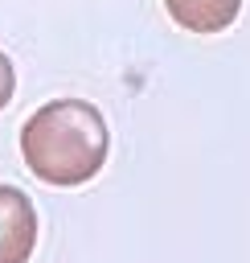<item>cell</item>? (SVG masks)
I'll return each instance as SVG.
<instances>
[{
	"label": "cell",
	"instance_id": "obj_1",
	"mask_svg": "<svg viewBox=\"0 0 250 263\" xmlns=\"http://www.w3.org/2000/svg\"><path fill=\"white\" fill-rule=\"evenodd\" d=\"M107 119L86 99H53L20 127V156L29 173L57 189L86 185L107 164Z\"/></svg>",
	"mask_w": 250,
	"mask_h": 263
},
{
	"label": "cell",
	"instance_id": "obj_2",
	"mask_svg": "<svg viewBox=\"0 0 250 263\" xmlns=\"http://www.w3.org/2000/svg\"><path fill=\"white\" fill-rule=\"evenodd\" d=\"M37 247V210L16 185H0V263H29Z\"/></svg>",
	"mask_w": 250,
	"mask_h": 263
},
{
	"label": "cell",
	"instance_id": "obj_3",
	"mask_svg": "<svg viewBox=\"0 0 250 263\" xmlns=\"http://www.w3.org/2000/svg\"><path fill=\"white\" fill-rule=\"evenodd\" d=\"M164 8L189 33H221L238 21L242 0H164Z\"/></svg>",
	"mask_w": 250,
	"mask_h": 263
},
{
	"label": "cell",
	"instance_id": "obj_4",
	"mask_svg": "<svg viewBox=\"0 0 250 263\" xmlns=\"http://www.w3.org/2000/svg\"><path fill=\"white\" fill-rule=\"evenodd\" d=\"M12 90H16V70H12V62H8V53L0 49V107H8Z\"/></svg>",
	"mask_w": 250,
	"mask_h": 263
}]
</instances>
